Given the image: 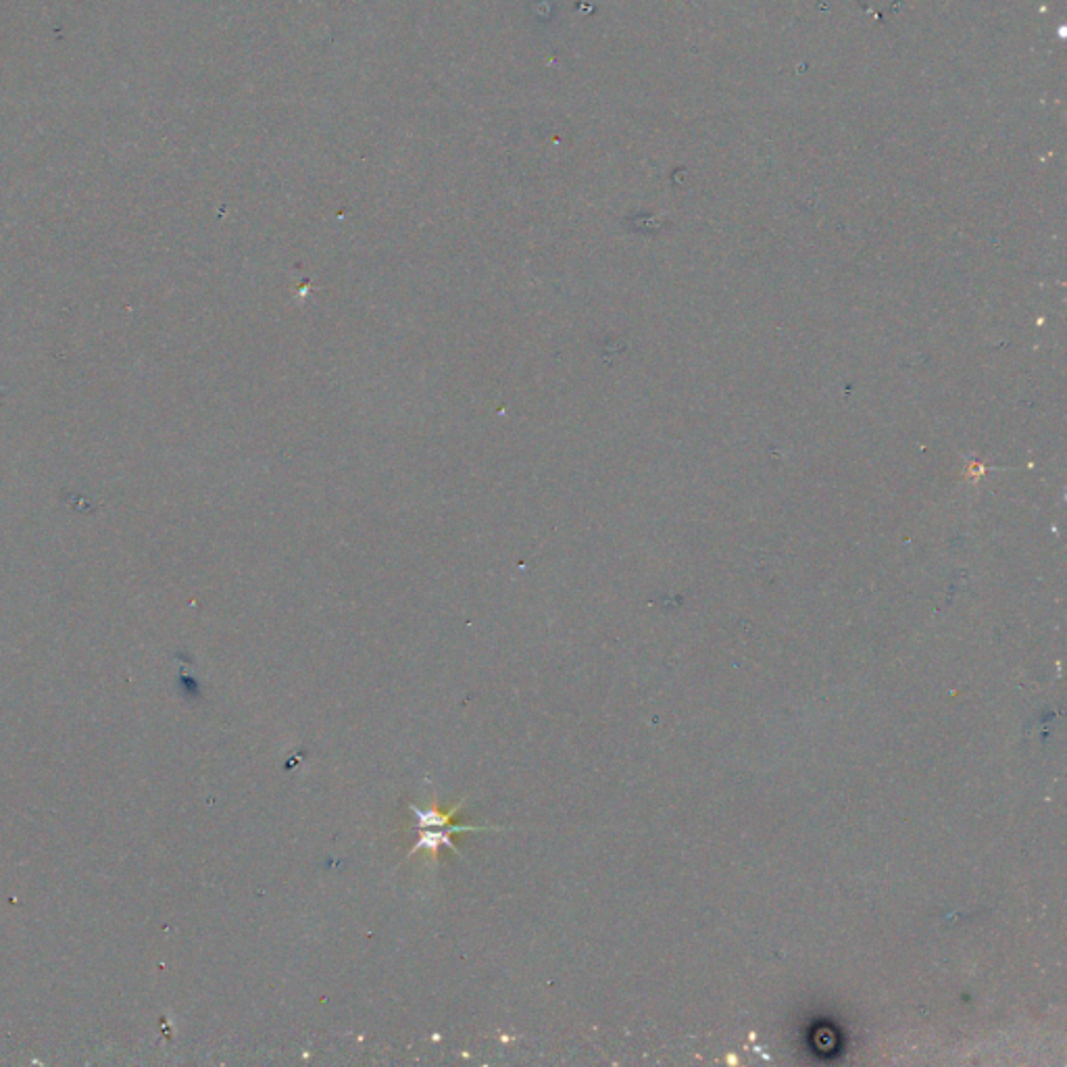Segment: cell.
<instances>
[{
  "instance_id": "obj_1",
  "label": "cell",
  "mask_w": 1067,
  "mask_h": 1067,
  "mask_svg": "<svg viewBox=\"0 0 1067 1067\" xmlns=\"http://www.w3.org/2000/svg\"><path fill=\"white\" fill-rule=\"evenodd\" d=\"M461 805H455L451 811H438V809H419L415 805H411V811L415 815L417 820V836L419 840L415 842V847L411 849L409 857H413L415 853L419 851H428L434 859L438 857V851L442 847L451 849L455 855L461 857L459 849L453 845V836L459 834V832H476V830H484V828H492V826H453V817L459 813Z\"/></svg>"
}]
</instances>
